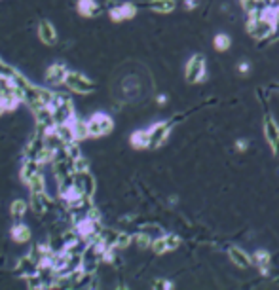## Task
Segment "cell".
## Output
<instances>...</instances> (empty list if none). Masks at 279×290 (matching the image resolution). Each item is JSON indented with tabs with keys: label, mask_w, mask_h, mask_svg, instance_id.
<instances>
[{
	"label": "cell",
	"mask_w": 279,
	"mask_h": 290,
	"mask_svg": "<svg viewBox=\"0 0 279 290\" xmlns=\"http://www.w3.org/2000/svg\"><path fill=\"white\" fill-rule=\"evenodd\" d=\"M51 110H53V118H55V123H67L72 122L76 118V112H74V101L72 97L67 93H57L55 91V97L51 101Z\"/></svg>",
	"instance_id": "6da1fadb"
},
{
	"label": "cell",
	"mask_w": 279,
	"mask_h": 290,
	"mask_svg": "<svg viewBox=\"0 0 279 290\" xmlns=\"http://www.w3.org/2000/svg\"><path fill=\"white\" fill-rule=\"evenodd\" d=\"M87 129L91 139H101L114 131V120L106 112H93L87 118Z\"/></svg>",
	"instance_id": "7a4b0ae2"
},
{
	"label": "cell",
	"mask_w": 279,
	"mask_h": 290,
	"mask_svg": "<svg viewBox=\"0 0 279 290\" xmlns=\"http://www.w3.org/2000/svg\"><path fill=\"white\" fill-rule=\"evenodd\" d=\"M65 87L70 93L76 95H91L97 91V84L93 80H89L86 74L76 72V70H68L67 80H65Z\"/></svg>",
	"instance_id": "3957f363"
},
{
	"label": "cell",
	"mask_w": 279,
	"mask_h": 290,
	"mask_svg": "<svg viewBox=\"0 0 279 290\" xmlns=\"http://www.w3.org/2000/svg\"><path fill=\"white\" fill-rule=\"evenodd\" d=\"M207 76V61L203 53H194L184 66V78L188 84H200Z\"/></svg>",
	"instance_id": "277c9868"
},
{
	"label": "cell",
	"mask_w": 279,
	"mask_h": 290,
	"mask_svg": "<svg viewBox=\"0 0 279 290\" xmlns=\"http://www.w3.org/2000/svg\"><path fill=\"white\" fill-rule=\"evenodd\" d=\"M262 133L266 137V142L272 148V154L279 159V122L270 112L262 116Z\"/></svg>",
	"instance_id": "5b68a950"
},
{
	"label": "cell",
	"mask_w": 279,
	"mask_h": 290,
	"mask_svg": "<svg viewBox=\"0 0 279 290\" xmlns=\"http://www.w3.org/2000/svg\"><path fill=\"white\" fill-rule=\"evenodd\" d=\"M29 205L36 216H46L48 213H57V199L48 196V192H34L30 194Z\"/></svg>",
	"instance_id": "8992f818"
},
{
	"label": "cell",
	"mask_w": 279,
	"mask_h": 290,
	"mask_svg": "<svg viewBox=\"0 0 279 290\" xmlns=\"http://www.w3.org/2000/svg\"><path fill=\"white\" fill-rule=\"evenodd\" d=\"M106 11L112 21L122 23V21H129L137 15V6L131 2H116V0H108L106 2Z\"/></svg>",
	"instance_id": "52a82bcc"
},
{
	"label": "cell",
	"mask_w": 279,
	"mask_h": 290,
	"mask_svg": "<svg viewBox=\"0 0 279 290\" xmlns=\"http://www.w3.org/2000/svg\"><path fill=\"white\" fill-rule=\"evenodd\" d=\"M171 129H173L171 120H167V122H156L154 125H150L148 127V133H150V150L164 146L165 141L171 135Z\"/></svg>",
	"instance_id": "ba28073f"
},
{
	"label": "cell",
	"mask_w": 279,
	"mask_h": 290,
	"mask_svg": "<svg viewBox=\"0 0 279 290\" xmlns=\"http://www.w3.org/2000/svg\"><path fill=\"white\" fill-rule=\"evenodd\" d=\"M67 74H68V68L63 63H53L44 72V85H48L51 89H57L61 85H65Z\"/></svg>",
	"instance_id": "9c48e42d"
},
{
	"label": "cell",
	"mask_w": 279,
	"mask_h": 290,
	"mask_svg": "<svg viewBox=\"0 0 279 290\" xmlns=\"http://www.w3.org/2000/svg\"><path fill=\"white\" fill-rule=\"evenodd\" d=\"M74 186L80 194L84 196L93 197L97 192V180L95 177L89 173V171H84V173H74Z\"/></svg>",
	"instance_id": "30bf717a"
},
{
	"label": "cell",
	"mask_w": 279,
	"mask_h": 290,
	"mask_svg": "<svg viewBox=\"0 0 279 290\" xmlns=\"http://www.w3.org/2000/svg\"><path fill=\"white\" fill-rule=\"evenodd\" d=\"M38 270H40V264L36 262L30 254H27V256H21L19 260L15 262L11 273H13L15 277H19V279H25V277H29L32 273H38Z\"/></svg>",
	"instance_id": "8fae6325"
},
{
	"label": "cell",
	"mask_w": 279,
	"mask_h": 290,
	"mask_svg": "<svg viewBox=\"0 0 279 290\" xmlns=\"http://www.w3.org/2000/svg\"><path fill=\"white\" fill-rule=\"evenodd\" d=\"M46 148V142H44V135L40 133H32L30 139L27 141L25 148H23V158L25 159H38L40 152Z\"/></svg>",
	"instance_id": "7c38bea8"
},
{
	"label": "cell",
	"mask_w": 279,
	"mask_h": 290,
	"mask_svg": "<svg viewBox=\"0 0 279 290\" xmlns=\"http://www.w3.org/2000/svg\"><path fill=\"white\" fill-rule=\"evenodd\" d=\"M76 9L82 17L97 19L99 15H103V11H105L106 8L105 6H101L97 0H78Z\"/></svg>",
	"instance_id": "4fadbf2b"
},
{
	"label": "cell",
	"mask_w": 279,
	"mask_h": 290,
	"mask_svg": "<svg viewBox=\"0 0 279 290\" xmlns=\"http://www.w3.org/2000/svg\"><path fill=\"white\" fill-rule=\"evenodd\" d=\"M32 116H34V122L38 127L42 129H53L55 127V118H53V110H51V106H40V108H34L32 110Z\"/></svg>",
	"instance_id": "5bb4252c"
},
{
	"label": "cell",
	"mask_w": 279,
	"mask_h": 290,
	"mask_svg": "<svg viewBox=\"0 0 279 290\" xmlns=\"http://www.w3.org/2000/svg\"><path fill=\"white\" fill-rule=\"evenodd\" d=\"M251 258H253V266L259 268L260 275L266 277L270 273V266H272V253L268 249H257L255 253L251 254Z\"/></svg>",
	"instance_id": "9a60e30c"
},
{
	"label": "cell",
	"mask_w": 279,
	"mask_h": 290,
	"mask_svg": "<svg viewBox=\"0 0 279 290\" xmlns=\"http://www.w3.org/2000/svg\"><path fill=\"white\" fill-rule=\"evenodd\" d=\"M228 258H230V262L236 266V268H240V270H247L253 266V258H251V254H247L241 247H230L228 249Z\"/></svg>",
	"instance_id": "2e32d148"
},
{
	"label": "cell",
	"mask_w": 279,
	"mask_h": 290,
	"mask_svg": "<svg viewBox=\"0 0 279 290\" xmlns=\"http://www.w3.org/2000/svg\"><path fill=\"white\" fill-rule=\"evenodd\" d=\"M38 38H40V42H42V44H46V46H55V44L59 42L57 28L53 27L49 21H40Z\"/></svg>",
	"instance_id": "e0dca14e"
},
{
	"label": "cell",
	"mask_w": 279,
	"mask_h": 290,
	"mask_svg": "<svg viewBox=\"0 0 279 290\" xmlns=\"http://www.w3.org/2000/svg\"><path fill=\"white\" fill-rule=\"evenodd\" d=\"M42 163H40L38 159H25L23 158V163H21V171H19V177L23 180V184L30 180V178L34 177V175H38L42 173Z\"/></svg>",
	"instance_id": "ac0fdd59"
},
{
	"label": "cell",
	"mask_w": 279,
	"mask_h": 290,
	"mask_svg": "<svg viewBox=\"0 0 279 290\" xmlns=\"http://www.w3.org/2000/svg\"><path fill=\"white\" fill-rule=\"evenodd\" d=\"M10 235H11V241H15V243H29L30 237H32V232H30V228L27 224H23V222H15V224L11 226L10 230Z\"/></svg>",
	"instance_id": "d6986e66"
},
{
	"label": "cell",
	"mask_w": 279,
	"mask_h": 290,
	"mask_svg": "<svg viewBox=\"0 0 279 290\" xmlns=\"http://www.w3.org/2000/svg\"><path fill=\"white\" fill-rule=\"evenodd\" d=\"M129 142H131V146L135 150L150 148V133H148V129H137V131L131 133Z\"/></svg>",
	"instance_id": "ffe728a7"
},
{
	"label": "cell",
	"mask_w": 279,
	"mask_h": 290,
	"mask_svg": "<svg viewBox=\"0 0 279 290\" xmlns=\"http://www.w3.org/2000/svg\"><path fill=\"white\" fill-rule=\"evenodd\" d=\"M143 6L156 11V13H171L177 6V2L175 0H146Z\"/></svg>",
	"instance_id": "44dd1931"
},
{
	"label": "cell",
	"mask_w": 279,
	"mask_h": 290,
	"mask_svg": "<svg viewBox=\"0 0 279 290\" xmlns=\"http://www.w3.org/2000/svg\"><path fill=\"white\" fill-rule=\"evenodd\" d=\"M55 133L61 137V141L68 144V142H74L76 141V135H74V127H72V122H67V123H55Z\"/></svg>",
	"instance_id": "7402d4cb"
},
{
	"label": "cell",
	"mask_w": 279,
	"mask_h": 290,
	"mask_svg": "<svg viewBox=\"0 0 279 290\" xmlns=\"http://www.w3.org/2000/svg\"><path fill=\"white\" fill-rule=\"evenodd\" d=\"M72 127H74V135H76L78 142H84V141H87V139H91V137H89V129H87V120L76 116V118L72 120Z\"/></svg>",
	"instance_id": "603a6c76"
},
{
	"label": "cell",
	"mask_w": 279,
	"mask_h": 290,
	"mask_svg": "<svg viewBox=\"0 0 279 290\" xmlns=\"http://www.w3.org/2000/svg\"><path fill=\"white\" fill-rule=\"evenodd\" d=\"M29 203L25 201V199H15V201H11L10 205V215L13 218V222H19L23 220V216L27 215V209H29Z\"/></svg>",
	"instance_id": "cb8c5ba5"
},
{
	"label": "cell",
	"mask_w": 279,
	"mask_h": 290,
	"mask_svg": "<svg viewBox=\"0 0 279 290\" xmlns=\"http://www.w3.org/2000/svg\"><path fill=\"white\" fill-rule=\"evenodd\" d=\"M152 241H154V237L148 235L146 232L137 230V234H133V245H135V249H139V251H148V249H152Z\"/></svg>",
	"instance_id": "d4e9b609"
},
{
	"label": "cell",
	"mask_w": 279,
	"mask_h": 290,
	"mask_svg": "<svg viewBox=\"0 0 279 290\" xmlns=\"http://www.w3.org/2000/svg\"><path fill=\"white\" fill-rule=\"evenodd\" d=\"M25 186L29 190V194H34V192H46V177L44 173H38L34 177L25 182Z\"/></svg>",
	"instance_id": "484cf974"
},
{
	"label": "cell",
	"mask_w": 279,
	"mask_h": 290,
	"mask_svg": "<svg viewBox=\"0 0 279 290\" xmlns=\"http://www.w3.org/2000/svg\"><path fill=\"white\" fill-rule=\"evenodd\" d=\"M213 46H215V49L219 53H226L232 47V38L226 32H219V34H215V38H213Z\"/></svg>",
	"instance_id": "4316f807"
},
{
	"label": "cell",
	"mask_w": 279,
	"mask_h": 290,
	"mask_svg": "<svg viewBox=\"0 0 279 290\" xmlns=\"http://www.w3.org/2000/svg\"><path fill=\"white\" fill-rule=\"evenodd\" d=\"M44 142H46V146H48L49 150H53V152H57V150H61L63 146H65V142L61 141V137L55 133V129L46 131V135H44Z\"/></svg>",
	"instance_id": "83f0119b"
},
{
	"label": "cell",
	"mask_w": 279,
	"mask_h": 290,
	"mask_svg": "<svg viewBox=\"0 0 279 290\" xmlns=\"http://www.w3.org/2000/svg\"><path fill=\"white\" fill-rule=\"evenodd\" d=\"M131 245H133V235L129 234V232H120L118 237H116L114 249H118V251L122 253V251H125V249H129Z\"/></svg>",
	"instance_id": "f1b7e54d"
},
{
	"label": "cell",
	"mask_w": 279,
	"mask_h": 290,
	"mask_svg": "<svg viewBox=\"0 0 279 290\" xmlns=\"http://www.w3.org/2000/svg\"><path fill=\"white\" fill-rule=\"evenodd\" d=\"M156 256H164V254L169 253V247H167V241H165V234L160 235V237H156L154 241H152V249H150Z\"/></svg>",
	"instance_id": "f546056e"
},
{
	"label": "cell",
	"mask_w": 279,
	"mask_h": 290,
	"mask_svg": "<svg viewBox=\"0 0 279 290\" xmlns=\"http://www.w3.org/2000/svg\"><path fill=\"white\" fill-rule=\"evenodd\" d=\"M65 152H67V156L72 159V161H74L76 158H80V156H84V154H82V148H80V142L78 141L65 144Z\"/></svg>",
	"instance_id": "4dcf8cb0"
},
{
	"label": "cell",
	"mask_w": 279,
	"mask_h": 290,
	"mask_svg": "<svg viewBox=\"0 0 279 290\" xmlns=\"http://www.w3.org/2000/svg\"><path fill=\"white\" fill-rule=\"evenodd\" d=\"M72 169H74V173H84V171H89V159L86 156H80L72 161Z\"/></svg>",
	"instance_id": "1f68e13d"
},
{
	"label": "cell",
	"mask_w": 279,
	"mask_h": 290,
	"mask_svg": "<svg viewBox=\"0 0 279 290\" xmlns=\"http://www.w3.org/2000/svg\"><path fill=\"white\" fill-rule=\"evenodd\" d=\"M236 150L238 152H247L249 150V141L247 139H238L236 141Z\"/></svg>",
	"instance_id": "d6a6232c"
},
{
	"label": "cell",
	"mask_w": 279,
	"mask_h": 290,
	"mask_svg": "<svg viewBox=\"0 0 279 290\" xmlns=\"http://www.w3.org/2000/svg\"><path fill=\"white\" fill-rule=\"evenodd\" d=\"M200 6V2L198 0H184V9H188V11H192Z\"/></svg>",
	"instance_id": "836d02e7"
},
{
	"label": "cell",
	"mask_w": 279,
	"mask_h": 290,
	"mask_svg": "<svg viewBox=\"0 0 279 290\" xmlns=\"http://www.w3.org/2000/svg\"><path fill=\"white\" fill-rule=\"evenodd\" d=\"M249 70H251V65L247 61H241L240 65H238V72H240V74H247Z\"/></svg>",
	"instance_id": "e575fe53"
},
{
	"label": "cell",
	"mask_w": 279,
	"mask_h": 290,
	"mask_svg": "<svg viewBox=\"0 0 279 290\" xmlns=\"http://www.w3.org/2000/svg\"><path fill=\"white\" fill-rule=\"evenodd\" d=\"M156 103H158V104H165V103H167V95H158V97H156Z\"/></svg>",
	"instance_id": "d590c367"
},
{
	"label": "cell",
	"mask_w": 279,
	"mask_h": 290,
	"mask_svg": "<svg viewBox=\"0 0 279 290\" xmlns=\"http://www.w3.org/2000/svg\"><path fill=\"white\" fill-rule=\"evenodd\" d=\"M6 112H8V110H6V104H4V101L0 99V118H2V116H4Z\"/></svg>",
	"instance_id": "8d00e7d4"
},
{
	"label": "cell",
	"mask_w": 279,
	"mask_h": 290,
	"mask_svg": "<svg viewBox=\"0 0 279 290\" xmlns=\"http://www.w3.org/2000/svg\"><path fill=\"white\" fill-rule=\"evenodd\" d=\"M270 89H272V91H276V93L279 95V84H274L272 87H270Z\"/></svg>",
	"instance_id": "74e56055"
}]
</instances>
